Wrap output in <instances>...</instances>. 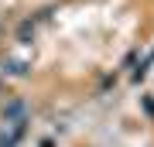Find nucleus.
<instances>
[{
	"label": "nucleus",
	"instance_id": "1",
	"mask_svg": "<svg viewBox=\"0 0 154 147\" xmlns=\"http://www.w3.org/2000/svg\"><path fill=\"white\" fill-rule=\"evenodd\" d=\"M21 116H24V103H21V99H11V103L4 106V120H14V123H24Z\"/></svg>",
	"mask_w": 154,
	"mask_h": 147
}]
</instances>
